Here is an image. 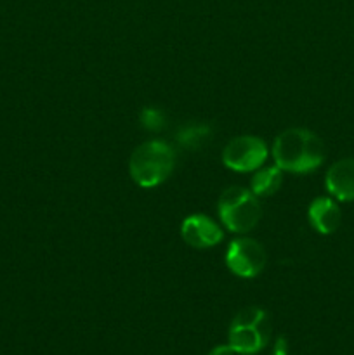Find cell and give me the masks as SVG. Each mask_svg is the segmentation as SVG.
<instances>
[{"instance_id":"cell-1","label":"cell","mask_w":354,"mask_h":355,"mask_svg":"<svg viewBox=\"0 0 354 355\" xmlns=\"http://www.w3.org/2000/svg\"><path fill=\"white\" fill-rule=\"evenodd\" d=\"M325 144L307 128H287L273 144V158L278 168L290 173H309L325 162Z\"/></svg>"},{"instance_id":"cell-2","label":"cell","mask_w":354,"mask_h":355,"mask_svg":"<svg viewBox=\"0 0 354 355\" xmlns=\"http://www.w3.org/2000/svg\"><path fill=\"white\" fill-rule=\"evenodd\" d=\"M176 168V151L165 141H148L134 149L128 162L132 180L141 187H156L165 182Z\"/></svg>"},{"instance_id":"cell-3","label":"cell","mask_w":354,"mask_h":355,"mask_svg":"<svg viewBox=\"0 0 354 355\" xmlns=\"http://www.w3.org/2000/svg\"><path fill=\"white\" fill-rule=\"evenodd\" d=\"M219 218L228 231L243 234L250 232L260 220L259 198L245 187L233 186L228 187L221 194L217 203Z\"/></svg>"},{"instance_id":"cell-4","label":"cell","mask_w":354,"mask_h":355,"mask_svg":"<svg viewBox=\"0 0 354 355\" xmlns=\"http://www.w3.org/2000/svg\"><path fill=\"white\" fill-rule=\"evenodd\" d=\"M269 315L260 307H246L235 315L229 328V345L236 354L252 355L269 343Z\"/></svg>"},{"instance_id":"cell-5","label":"cell","mask_w":354,"mask_h":355,"mask_svg":"<svg viewBox=\"0 0 354 355\" xmlns=\"http://www.w3.org/2000/svg\"><path fill=\"white\" fill-rule=\"evenodd\" d=\"M267 159V146L255 135H239L231 139L222 151V163L233 172L259 170Z\"/></svg>"},{"instance_id":"cell-6","label":"cell","mask_w":354,"mask_h":355,"mask_svg":"<svg viewBox=\"0 0 354 355\" xmlns=\"http://www.w3.org/2000/svg\"><path fill=\"white\" fill-rule=\"evenodd\" d=\"M266 250L252 238H238L229 243L226 252V266L238 277H255L266 266Z\"/></svg>"},{"instance_id":"cell-7","label":"cell","mask_w":354,"mask_h":355,"mask_svg":"<svg viewBox=\"0 0 354 355\" xmlns=\"http://www.w3.org/2000/svg\"><path fill=\"white\" fill-rule=\"evenodd\" d=\"M180 236L187 245L198 250L212 248V246L219 245L224 238L217 222L201 214H194L184 218L183 224H180Z\"/></svg>"},{"instance_id":"cell-8","label":"cell","mask_w":354,"mask_h":355,"mask_svg":"<svg viewBox=\"0 0 354 355\" xmlns=\"http://www.w3.org/2000/svg\"><path fill=\"white\" fill-rule=\"evenodd\" d=\"M326 191L339 201H354V158L333 163L325 177Z\"/></svg>"},{"instance_id":"cell-9","label":"cell","mask_w":354,"mask_h":355,"mask_svg":"<svg viewBox=\"0 0 354 355\" xmlns=\"http://www.w3.org/2000/svg\"><path fill=\"white\" fill-rule=\"evenodd\" d=\"M309 222L319 234H333L339 229L342 214L340 208L332 198H316L307 210Z\"/></svg>"},{"instance_id":"cell-10","label":"cell","mask_w":354,"mask_h":355,"mask_svg":"<svg viewBox=\"0 0 354 355\" xmlns=\"http://www.w3.org/2000/svg\"><path fill=\"white\" fill-rule=\"evenodd\" d=\"M283 184V170L274 166H266L260 168L255 175L250 180V191L255 194L257 198H267L278 193Z\"/></svg>"},{"instance_id":"cell-11","label":"cell","mask_w":354,"mask_h":355,"mask_svg":"<svg viewBox=\"0 0 354 355\" xmlns=\"http://www.w3.org/2000/svg\"><path fill=\"white\" fill-rule=\"evenodd\" d=\"M210 139L212 128L208 125H187L177 132V142L187 149H200Z\"/></svg>"},{"instance_id":"cell-12","label":"cell","mask_w":354,"mask_h":355,"mask_svg":"<svg viewBox=\"0 0 354 355\" xmlns=\"http://www.w3.org/2000/svg\"><path fill=\"white\" fill-rule=\"evenodd\" d=\"M141 125L149 132H160L165 127V114L158 107H144L141 111Z\"/></svg>"},{"instance_id":"cell-13","label":"cell","mask_w":354,"mask_h":355,"mask_svg":"<svg viewBox=\"0 0 354 355\" xmlns=\"http://www.w3.org/2000/svg\"><path fill=\"white\" fill-rule=\"evenodd\" d=\"M271 355H288V342L285 336H280L274 343V350Z\"/></svg>"},{"instance_id":"cell-14","label":"cell","mask_w":354,"mask_h":355,"mask_svg":"<svg viewBox=\"0 0 354 355\" xmlns=\"http://www.w3.org/2000/svg\"><path fill=\"white\" fill-rule=\"evenodd\" d=\"M208 355H236V352L233 350V347L228 343V345H219V347H215V349H212Z\"/></svg>"}]
</instances>
